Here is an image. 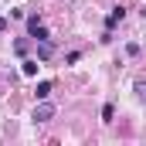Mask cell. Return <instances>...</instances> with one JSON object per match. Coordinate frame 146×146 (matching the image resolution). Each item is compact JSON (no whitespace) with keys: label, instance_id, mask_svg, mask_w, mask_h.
Masks as SVG:
<instances>
[{"label":"cell","instance_id":"1","mask_svg":"<svg viewBox=\"0 0 146 146\" xmlns=\"http://www.w3.org/2000/svg\"><path fill=\"white\" fill-rule=\"evenodd\" d=\"M122 17H126V10H122V7H112V10H109V17H106V34H102V41H109V37H112V27H115V24H119Z\"/></svg>","mask_w":146,"mask_h":146},{"label":"cell","instance_id":"2","mask_svg":"<svg viewBox=\"0 0 146 146\" xmlns=\"http://www.w3.org/2000/svg\"><path fill=\"white\" fill-rule=\"evenodd\" d=\"M27 34L34 41H48V27L41 24V17H27Z\"/></svg>","mask_w":146,"mask_h":146},{"label":"cell","instance_id":"3","mask_svg":"<svg viewBox=\"0 0 146 146\" xmlns=\"http://www.w3.org/2000/svg\"><path fill=\"white\" fill-rule=\"evenodd\" d=\"M51 115H54V106H51L48 99H41V106L34 109V122H48Z\"/></svg>","mask_w":146,"mask_h":146},{"label":"cell","instance_id":"4","mask_svg":"<svg viewBox=\"0 0 146 146\" xmlns=\"http://www.w3.org/2000/svg\"><path fill=\"white\" fill-rule=\"evenodd\" d=\"M51 54H54V44H51V37H48V41H37V58H41V61H48Z\"/></svg>","mask_w":146,"mask_h":146},{"label":"cell","instance_id":"5","mask_svg":"<svg viewBox=\"0 0 146 146\" xmlns=\"http://www.w3.org/2000/svg\"><path fill=\"white\" fill-rule=\"evenodd\" d=\"M51 88H54V82H37L34 95H37V99H48V95H51Z\"/></svg>","mask_w":146,"mask_h":146},{"label":"cell","instance_id":"6","mask_svg":"<svg viewBox=\"0 0 146 146\" xmlns=\"http://www.w3.org/2000/svg\"><path fill=\"white\" fill-rule=\"evenodd\" d=\"M37 68H41V65H37V61H31V58H27V61L21 65V72L27 75V78H31V75H37Z\"/></svg>","mask_w":146,"mask_h":146},{"label":"cell","instance_id":"7","mask_svg":"<svg viewBox=\"0 0 146 146\" xmlns=\"http://www.w3.org/2000/svg\"><path fill=\"white\" fill-rule=\"evenodd\" d=\"M133 88H136V99H139V102L146 106V78H139V82H136Z\"/></svg>","mask_w":146,"mask_h":146},{"label":"cell","instance_id":"8","mask_svg":"<svg viewBox=\"0 0 146 146\" xmlns=\"http://www.w3.org/2000/svg\"><path fill=\"white\" fill-rule=\"evenodd\" d=\"M112 115H115V109L112 106H102V122H112Z\"/></svg>","mask_w":146,"mask_h":146},{"label":"cell","instance_id":"9","mask_svg":"<svg viewBox=\"0 0 146 146\" xmlns=\"http://www.w3.org/2000/svg\"><path fill=\"white\" fill-rule=\"evenodd\" d=\"M3 24H7V21H3V17H0V31H3Z\"/></svg>","mask_w":146,"mask_h":146}]
</instances>
